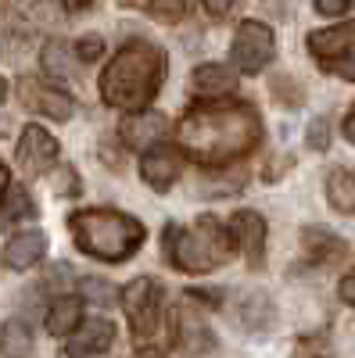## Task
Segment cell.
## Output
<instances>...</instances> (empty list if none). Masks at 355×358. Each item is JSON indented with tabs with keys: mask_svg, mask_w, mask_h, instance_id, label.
I'll use <instances>...</instances> for the list:
<instances>
[{
	"mask_svg": "<svg viewBox=\"0 0 355 358\" xmlns=\"http://www.w3.org/2000/svg\"><path fill=\"white\" fill-rule=\"evenodd\" d=\"M233 255V236L219 226V219L201 215L190 229L169 226L165 229V258L180 273H209L216 265H226Z\"/></svg>",
	"mask_w": 355,
	"mask_h": 358,
	"instance_id": "277c9868",
	"label": "cell"
},
{
	"mask_svg": "<svg viewBox=\"0 0 355 358\" xmlns=\"http://www.w3.org/2000/svg\"><path fill=\"white\" fill-rule=\"evenodd\" d=\"M337 294H341V301H344V305H351V308H355V268H351L348 276H341Z\"/></svg>",
	"mask_w": 355,
	"mask_h": 358,
	"instance_id": "1f68e13d",
	"label": "cell"
},
{
	"mask_svg": "<svg viewBox=\"0 0 355 358\" xmlns=\"http://www.w3.org/2000/svg\"><path fill=\"white\" fill-rule=\"evenodd\" d=\"M8 101V79H0V104Z\"/></svg>",
	"mask_w": 355,
	"mask_h": 358,
	"instance_id": "8d00e7d4",
	"label": "cell"
},
{
	"mask_svg": "<svg viewBox=\"0 0 355 358\" xmlns=\"http://www.w3.org/2000/svg\"><path fill=\"white\" fill-rule=\"evenodd\" d=\"M344 136L355 143V104H351V111H348V118H344Z\"/></svg>",
	"mask_w": 355,
	"mask_h": 358,
	"instance_id": "836d02e7",
	"label": "cell"
},
{
	"mask_svg": "<svg viewBox=\"0 0 355 358\" xmlns=\"http://www.w3.org/2000/svg\"><path fill=\"white\" fill-rule=\"evenodd\" d=\"M183 155L201 165H230L262 140V122L251 104H197L180 122Z\"/></svg>",
	"mask_w": 355,
	"mask_h": 358,
	"instance_id": "6da1fadb",
	"label": "cell"
},
{
	"mask_svg": "<svg viewBox=\"0 0 355 358\" xmlns=\"http://www.w3.org/2000/svg\"><path fill=\"white\" fill-rule=\"evenodd\" d=\"M241 315H244V326H248V330H265V326H270V319H273L270 297L258 294V297H251V301H244Z\"/></svg>",
	"mask_w": 355,
	"mask_h": 358,
	"instance_id": "603a6c76",
	"label": "cell"
},
{
	"mask_svg": "<svg viewBox=\"0 0 355 358\" xmlns=\"http://www.w3.org/2000/svg\"><path fill=\"white\" fill-rule=\"evenodd\" d=\"M40 62H43V72L54 76V79H69L72 76V50L62 40H50L43 47V54H40Z\"/></svg>",
	"mask_w": 355,
	"mask_h": 358,
	"instance_id": "44dd1931",
	"label": "cell"
},
{
	"mask_svg": "<svg viewBox=\"0 0 355 358\" xmlns=\"http://www.w3.org/2000/svg\"><path fill=\"white\" fill-rule=\"evenodd\" d=\"M18 165L29 176H43L54 162H57V140L43 129V126H25L18 136Z\"/></svg>",
	"mask_w": 355,
	"mask_h": 358,
	"instance_id": "9c48e42d",
	"label": "cell"
},
{
	"mask_svg": "<svg viewBox=\"0 0 355 358\" xmlns=\"http://www.w3.org/2000/svg\"><path fill=\"white\" fill-rule=\"evenodd\" d=\"M86 4H90V0H65V8H72V11H83Z\"/></svg>",
	"mask_w": 355,
	"mask_h": 358,
	"instance_id": "d590c367",
	"label": "cell"
},
{
	"mask_svg": "<svg viewBox=\"0 0 355 358\" xmlns=\"http://www.w3.org/2000/svg\"><path fill=\"white\" fill-rule=\"evenodd\" d=\"M176 341H180V348H187V351H197V355H204L216 341H212V330L204 326V319L190 308L187 312V305L176 312Z\"/></svg>",
	"mask_w": 355,
	"mask_h": 358,
	"instance_id": "9a60e30c",
	"label": "cell"
},
{
	"mask_svg": "<svg viewBox=\"0 0 355 358\" xmlns=\"http://www.w3.org/2000/svg\"><path fill=\"white\" fill-rule=\"evenodd\" d=\"M273 54H277L273 29L265 22H255V18L241 22V29H237V36H233V47H230L233 65L241 69L244 76H258L265 65L273 62Z\"/></svg>",
	"mask_w": 355,
	"mask_h": 358,
	"instance_id": "8992f818",
	"label": "cell"
},
{
	"mask_svg": "<svg viewBox=\"0 0 355 358\" xmlns=\"http://www.w3.org/2000/svg\"><path fill=\"white\" fill-rule=\"evenodd\" d=\"M29 348H33V334H29V326L22 319H8L0 326V351H4V358H25Z\"/></svg>",
	"mask_w": 355,
	"mask_h": 358,
	"instance_id": "ffe728a7",
	"label": "cell"
},
{
	"mask_svg": "<svg viewBox=\"0 0 355 358\" xmlns=\"http://www.w3.org/2000/svg\"><path fill=\"white\" fill-rule=\"evenodd\" d=\"M294 358H330V351L323 348L319 341H302L298 351H294Z\"/></svg>",
	"mask_w": 355,
	"mask_h": 358,
	"instance_id": "4dcf8cb0",
	"label": "cell"
},
{
	"mask_svg": "<svg viewBox=\"0 0 355 358\" xmlns=\"http://www.w3.org/2000/svg\"><path fill=\"white\" fill-rule=\"evenodd\" d=\"M287 90H294V83L291 79H273V97H280L284 104H302V94H287Z\"/></svg>",
	"mask_w": 355,
	"mask_h": 358,
	"instance_id": "f1b7e54d",
	"label": "cell"
},
{
	"mask_svg": "<svg viewBox=\"0 0 355 358\" xmlns=\"http://www.w3.org/2000/svg\"><path fill=\"white\" fill-rule=\"evenodd\" d=\"M8 187H11V183H8V169H4V165H0V201H4V194H8Z\"/></svg>",
	"mask_w": 355,
	"mask_h": 358,
	"instance_id": "e575fe53",
	"label": "cell"
},
{
	"mask_svg": "<svg viewBox=\"0 0 355 358\" xmlns=\"http://www.w3.org/2000/svg\"><path fill=\"white\" fill-rule=\"evenodd\" d=\"M43 255H47V236H43L40 229H22V233H15L11 241L4 244V251H0L4 265L15 268V273H22V268H33Z\"/></svg>",
	"mask_w": 355,
	"mask_h": 358,
	"instance_id": "4fadbf2b",
	"label": "cell"
},
{
	"mask_svg": "<svg viewBox=\"0 0 355 358\" xmlns=\"http://www.w3.org/2000/svg\"><path fill=\"white\" fill-rule=\"evenodd\" d=\"M201 4H204V11H209V15H216V18H223L230 8H233V0H201Z\"/></svg>",
	"mask_w": 355,
	"mask_h": 358,
	"instance_id": "d6a6232c",
	"label": "cell"
},
{
	"mask_svg": "<svg viewBox=\"0 0 355 358\" xmlns=\"http://www.w3.org/2000/svg\"><path fill=\"white\" fill-rule=\"evenodd\" d=\"M101 54H104V40L101 36H83L76 43V57H79V62H97Z\"/></svg>",
	"mask_w": 355,
	"mask_h": 358,
	"instance_id": "4316f807",
	"label": "cell"
},
{
	"mask_svg": "<svg viewBox=\"0 0 355 358\" xmlns=\"http://www.w3.org/2000/svg\"><path fill=\"white\" fill-rule=\"evenodd\" d=\"M169 62L165 50L147 43V40H133L118 50L101 72V101L108 108H123V111H140L155 101V94L165 83Z\"/></svg>",
	"mask_w": 355,
	"mask_h": 358,
	"instance_id": "7a4b0ae2",
	"label": "cell"
},
{
	"mask_svg": "<svg viewBox=\"0 0 355 358\" xmlns=\"http://www.w3.org/2000/svg\"><path fill=\"white\" fill-rule=\"evenodd\" d=\"M130 8H144L147 15H155L162 22H180L187 15V0H123Z\"/></svg>",
	"mask_w": 355,
	"mask_h": 358,
	"instance_id": "7402d4cb",
	"label": "cell"
},
{
	"mask_svg": "<svg viewBox=\"0 0 355 358\" xmlns=\"http://www.w3.org/2000/svg\"><path fill=\"white\" fill-rule=\"evenodd\" d=\"M33 212H36V208H33V201H29V194L18 190V187H8L4 219H25V215H33Z\"/></svg>",
	"mask_w": 355,
	"mask_h": 358,
	"instance_id": "d4e9b609",
	"label": "cell"
},
{
	"mask_svg": "<svg viewBox=\"0 0 355 358\" xmlns=\"http://www.w3.org/2000/svg\"><path fill=\"white\" fill-rule=\"evenodd\" d=\"M115 341V322L111 319H86L72 330V341H69V355L72 358H90V355H101L108 351Z\"/></svg>",
	"mask_w": 355,
	"mask_h": 358,
	"instance_id": "7c38bea8",
	"label": "cell"
},
{
	"mask_svg": "<svg viewBox=\"0 0 355 358\" xmlns=\"http://www.w3.org/2000/svg\"><path fill=\"white\" fill-rule=\"evenodd\" d=\"M194 90L201 97H226L237 90V72L226 65H197L194 69Z\"/></svg>",
	"mask_w": 355,
	"mask_h": 358,
	"instance_id": "2e32d148",
	"label": "cell"
},
{
	"mask_svg": "<svg viewBox=\"0 0 355 358\" xmlns=\"http://www.w3.org/2000/svg\"><path fill=\"white\" fill-rule=\"evenodd\" d=\"M165 133H169L165 115H130L123 122V129H118V136H123L126 147H133V151H147V147L158 143Z\"/></svg>",
	"mask_w": 355,
	"mask_h": 358,
	"instance_id": "5bb4252c",
	"label": "cell"
},
{
	"mask_svg": "<svg viewBox=\"0 0 355 358\" xmlns=\"http://www.w3.org/2000/svg\"><path fill=\"white\" fill-rule=\"evenodd\" d=\"M230 236H233V244L241 248V255L248 258V265L262 268V258H265V219L258 212L241 208V212H233V219H230Z\"/></svg>",
	"mask_w": 355,
	"mask_h": 358,
	"instance_id": "8fae6325",
	"label": "cell"
},
{
	"mask_svg": "<svg viewBox=\"0 0 355 358\" xmlns=\"http://www.w3.org/2000/svg\"><path fill=\"white\" fill-rule=\"evenodd\" d=\"M83 322V301L79 297H57L47 308V334L50 337H69Z\"/></svg>",
	"mask_w": 355,
	"mask_h": 358,
	"instance_id": "e0dca14e",
	"label": "cell"
},
{
	"mask_svg": "<svg viewBox=\"0 0 355 358\" xmlns=\"http://www.w3.org/2000/svg\"><path fill=\"white\" fill-rule=\"evenodd\" d=\"M302 248L312 262H330L337 255H348V244L341 241V236L327 233V229H305L302 233Z\"/></svg>",
	"mask_w": 355,
	"mask_h": 358,
	"instance_id": "ac0fdd59",
	"label": "cell"
},
{
	"mask_svg": "<svg viewBox=\"0 0 355 358\" xmlns=\"http://www.w3.org/2000/svg\"><path fill=\"white\" fill-rule=\"evenodd\" d=\"M123 308L130 315V326L137 337H151L158 330V315H162V287L151 276H140L126 283L123 290Z\"/></svg>",
	"mask_w": 355,
	"mask_h": 358,
	"instance_id": "52a82bcc",
	"label": "cell"
},
{
	"mask_svg": "<svg viewBox=\"0 0 355 358\" xmlns=\"http://www.w3.org/2000/svg\"><path fill=\"white\" fill-rule=\"evenodd\" d=\"M327 201L337 208L341 215H355V172L334 169L327 176Z\"/></svg>",
	"mask_w": 355,
	"mask_h": 358,
	"instance_id": "d6986e66",
	"label": "cell"
},
{
	"mask_svg": "<svg viewBox=\"0 0 355 358\" xmlns=\"http://www.w3.org/2000/svg\"><path fill=\"white\" fill-rule=\"evenodd\" d=\"M351 4H355V0H316V11L327 15V18H334V15H344Z\"/></svg>",
	"mask_w": 355,
	"mask_h": 358,
	"instance_id": "f546056e",
	"label": "cell"
},
{
	"mask_svg": "<svg viewBox=\"0 0 355 358\" xmlns=\"http://www.w3.org/2000/svg\"><path fill=\"white\" fill-rule=\"evenodd\" d=\"M79 290L86 301H94V305H115V287L108 280H97V276H83L79 280Z\"/></svg>",
	"mask_w": 355,
	"mask_h": 358,
	"instance_id": "cb8c5ba5",
	"label": "cell"
},
{
	"mask_svg": "<svg viewBox=\"0 0 355 358\" xmlns=\"http://www.w3.org/2000/svg\"><path fill=\"white\" fill-rule=\"evenodd\" d=\"M69 229L76 248L97 262H126L144 244V226L115 208H79L69 215Z\"/></svg>",
	"mask_w": 355,
	"mask_h": 358,
	"instance_id": "3957f363",
	"label": "cell"
},
{
	"mask_svg": "<svg viewBox=\"0 0 355 358\" xmlns=\"http://www.w3.org/2000/svg\"><path fill=\"white\" fill-rule=\"evenodd\" d=\"M18 101L25 111H33V115H43V118H54V122H69L72 118V97L65 94V90H54L33 76H25L18 79Z\"/></svg>",
	"mask_w": 355,
	"mask_h": 358,
	"instance_id": "ba28073f",
	"label": "cell"
},
{
	"mask_svg": "<svg viewBox=\"0 0 355 358\" xmlns=\"http://www.w3.org/2000/svg\"><path fill=\"white\" fill-rule=\"evenodd\" d=\"M54 194H79V179H76V169H57L54 176Z\"/></svg>",
	"mask_w": 355,
	"mask_h": 358,
	"instance_id": "83f0119b",
	"label": "cell"
},
{
	"mask_svg": "<svg viewBox=\"0 0 355 358\" xmlns=\"http://www.w3.org/2000/svg\"><path fill=\"white\" fill-rule=\"evenodd\" d=\"M180 172H183V155L176 151V147H165L162 140L147 147L144 158H140L144 183L155 187V190H169L176 179H180Z\"/></svg>",
	"mask_w": 355,
	"mask_h": 358,
	"instance_id": "30bf717a",
	"label": "cell"
},
{
	"mask_svg": "<svg viewBox=\"0 0 355 358\" xmlns=\"http://www.w3.org/2000/svg\"><path fill=\"white\" fill-rule=\"evenodd\" d=\"M327 136H330V122L327 118H312V126L305 129V143L312 147V151H323V147H327Z\"/></svg>",
	"mask_w": 355,
	"mask_h": 358,
	"instance_id": "484cf974",
	"label": "cell"
},
{
	"mask_svg": "<svg viewBox=\"0 0 355 358\" xmlns=\"http://www.w3.org/2000/svg\"><path fill=\"white\" fill-rule=\"evenodd\" d=\"M309 54L319 62L323 72H334L355 83V22L309 33Z\"/></svg>",
	"mask_w": 355,
	"mask_h": 358,
	"instance_id": "5b68a950",
	"label": "cell"
}]
</instances>
